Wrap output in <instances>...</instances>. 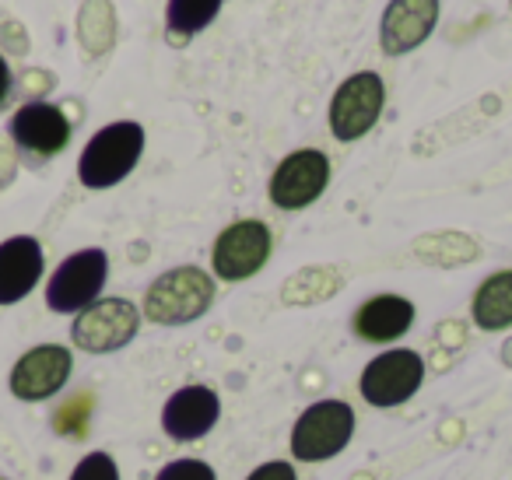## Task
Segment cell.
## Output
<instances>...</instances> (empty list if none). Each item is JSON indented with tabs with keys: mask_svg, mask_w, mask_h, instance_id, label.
I'll return each instance as SVG.
<instances>
[{
	"mask_svg": "<svg viewBox=\"0 0 512 480\" xmlns=\"http://www.w3.org/2000/svg\"><path fill=\"white\" fill-rule=\"evenodd\" d=\"M144 155V127L134 120H120L102 127L92 141L85 144L78 158V179L88 190H109L123 183L137 169Z\"/></svg>",
	"mask_w": 512,
	"mask_h": 480,
	"instance_id": "1",
	"label": "cell"
},
{
	"mask_svg": "<svg viewBox=\"0 0 512 480\" xmlns=\"http://www.w3.org/2000/svg\"><path fill=\"white\" fill-rule=\"evenodd\" d=\"M214 302V281L200 267H176L155 277L144 295V319L158 326H183L200 319Z\"/></svg>",
	"mask_w": 512,
	"mask_h": 480,
	"instance_id": "2",
	"label": "cell"
},
{
	"mask_svg": "<svg viewBox=\"0 0 512 480\" xmlns=\"http://www.w3.org/2000/svg\"><path fill=\"white\" fill-rule=\"evenodd\" d=\"M355 435V410L344 400H320L302 410L292 428V456L302 463H327L341 456Z\"/></svg>",
	"mask_w": 512,
	"mask_h": 480,
	"instance_id": "3",
	"label": "cell"
},
{
	"mask_svg": "<svg viewBox=\"0 0 512 480\" xmlns=\"http://www.w3.org/2000/svg\"><path fill=\"white\" fill-rule=\"evenodd\" d=\"M109 277V256L102 249H78L71 253L46 284V305L60 316L85 312L92 302H99Z\"/></svg>",
	"mask_w": 512,
	"mask_h": 480,
	"instance_id": "4",
	"label": "cell"
},
{
	"mask_svg": "<svg viewBox=\"0 0 512 480\" xmlns=\"http://www.w3.org/2000/svg\"><path fill=\"white\" fill-rule=\"evenodd\" d=\"M383 102L386 88L376 71L351 74L348 81H341V88L330 99V134L344 144L365 137L383 116Z\"/></svg>",
	"mask_w": 512,
	"mask_h": 480,
	"instance_id": "5",
	"label": "cell"
},
{
	"mask_svg": "<svg viewBox=\"0 0 512 480\" xmlns=\"http://www.w3.org/2000/svg\"><path fill=\"white\" fill-rule=\"evenodd\" d=\"M421 379H425L421 354L411 351V347H393V351L376 354L365 365L358 389H362V396L372 407H400V403H407L418 393Z\"/></svg>",
	"mask_w": 512,
	"mask_h": 480,
	"instance_id": "6",
	"label": "cell"
},
{
	"mask_svg": "<svg viewBox=\"0 0 512 480\" xmlns=\"http://www.w3.org/2000/svg\"><path fill=\"white\" fill-rule=\"evenodd\" d=\"M141 326V309L127 298H99L85 312H78L71 326V337L81 351L88 354H109L127 347L137 337Z\"/></svg>",
	"mask_w": 512,
	"mask_h": 480,
	"instance_id": "7",
	"label": "cell"
},
{
	"mask_svg": "<svg viewBox=\"0 0 512 480\" xmlns=\"http://www.w3.org/2000/svg\"><path fill=\"white\" fill-rule=\"evenodd\" d=\"M330 183V158L316 148L292 151L271 176V204L281 211H302L323 197Z\"/></svg>",
	"mask_w": 512,
	"mask_h": 480,
	"instance_id": "8",
	"label": "cell"
},
{
	"mask_svg": "<svg viewBox=\"0 0 512 480\" xmlns=\"http://www.w3.org/2000/svg\"><path fill=\"white\" fill-rule=\"evenodd\" d=\"M271 260V232L264 221H235L214 242V274L221 281H246Z\"/></svg>",
	"mask_w": 512,
	"mask_h": 480,
	"instance_id": "9",
	"label": "cell"
},
{
	"mask_svg": "<svg viewBox=\"0 0 512 480\" xmlns=\"http://www.w3.org/2000/svg\"><path fill=\"white\" fill-rule=\"evenodd\" d=\"M71 368H74V358L67 347L60 344H39L32 351H25L22 358L15 361L11 368V393L25 403H39V400H50L53 393L67 386L71 379Z\"/></svg>",
	"mask_w": 512,
	"mask_h": 480,
	"instance_id": "10",
	"label": "cell"
},
{
	"mask_svg": "<svg viewBox=\"0 0 512 480\" xmlns=\"http://www.w3.org/2000/svg\"><path fill=\"white\" fill-rule=\"evenodd\" d=\"M439 22V0H390L379 22V46L386 57H400L425 43Z\"/></svg>",
	"mask_w": 512,
	"mask_h": 480,
	"instance_id": "11",
	"label": "cell"
},
{
	"mask_svg": "<svg viewBox=\"0 0 512 480\" xmlns=\"http://www.w3.org/2000/svg\"><path fill=\"white\" fill-rule=\"evenodd\" d=\"M221 400L207 386H183L165 400L162 407V428L172 442H197L218 424Z\"/></svg>",
	"mask_w": 512,
	"mask_h": 480,
	"instance_id": "12",
	"label": "cell"
},
{
	"mask_svg": "<svg viewBox=\"0 0 512 480\" xmlns=\"http://www.w3.org/2000/svg\"><path fill=\"white\" fill-rule=\"evenodd\" d=\"M11 137L32 155H57L71 141V120L50 102H29L11 116Z\"/></svg>",
	"mask_w": 512,
	"mask_h": 480,
	"instance_id": "13",
	"label": "cell"
},
{
	"mask_svg": "<svg viewBox=\"0 0 512 480\" xmlns=\"http://www.w3.org/2000/svg\"><path fill=\"white\" fill-rule=\"evenodd\" d=\"M46 267V256L39 239L32 235H15L0 242V305H15L39 284Z\"/></svg>",
	"mask_w": 512,
	"mask_h": 480,
	"instance_id": "14",
	"label": "cell"
},
{
	"mask_svg": "<svg viewBox=\"0 0 512 480\" xmlns=\"http://www.w3.org/2000/svg\"><path fill=\"white\" fill-rule=\"evenodd\" d=\"M414 323V305L400 295H376L355 312V333L369 344H390Z\"/></svg>",
	"mask_w": 512,
	"mask_h": 480,
	"instance_id": "15",
	"label": "cell"
},
{
	"mask_svg": "<svg viewBox=\"0 0 512 480\" xmlns=\"http://www.w3.org/2000/svg\"><path fill=\"white\" fill-rule=\"evenodd\" d=\"M470 316L488 333L512 326V270H498V274H491L488 281L477 288Z\"/></svg>",
	"mask_w": 512,
	"mask_h": 480,
	"instance_id": "16",
	"label": "cell"
},
{
	"mask_svg": "<svg viewBox=\"0 0 512 480\" xmlns=\"http://www.w3.org/2000/svg\"><path fill=\"white\" fill-rule=\"evenodd\" d=\"M221 0H169L165 4V36L169 43H186L218 18Z\"/></svg>",
	"mask_w": 512,
	"mask_h": 480,
	"instance_id": "17",
	"label": "cell"
},
{
	"mask_svg": "<svg viewBox=\"0 0 512 480\" xmlns=\"http://www.w3.org/2000/svg\"><path fill=\"white\" fill-rule=\"evenodd\" d=\"M71 480H120V466L109 452H88L78 466H74Z\"/></svg>",
	"mask_w": 512,
	"mask_h": 480,
	"instance_id": "18",
	"label": "cell"
},
{
	"mask_svg": "<svg viewBox=\"0 0 512 480\" xmlns=\"http://www.w3.org/2000/svg\"><path fill=\"white\" fill-rule=\"evenodd\" d=\"M155 480H218V473L204 459H172L158 470Z\"/></svg>",
	"mask_w": 512,
	"mask_h": 480,
	"instance_id": "19",
	"label": "cell"
},
{
	"mask_svg": "<svg viewBox=\"0 0 512 480\" xmlns=\"http://www.w3.org/2000/svg\"><path fill=\"white\" fill-rule=\"evenodd\" d=\"M246 480H299V477H295V466L292 463H285V459H274V463L256 466V470L249 473Z\"/></svg>",
	"mask_w": 512,
	"mask_h": 480,
	"instance_id": "20",
	"label": "cell"
},
{
	"mask_svg": "<svg viewBox=\"0 0 512 480\" xmlns=\"http://www.w3.org/2000/svg\"><path fill=\"white\" fill-rule=\"evenodd\" d=\"M8 95H11V67H8V60L0 57V106L8 102Z\"/></svg>",
	"mask_w": 512,
	"mask_h": 480,
	"instance_id": "21",
	"label": "cell"
}]
</instances>
